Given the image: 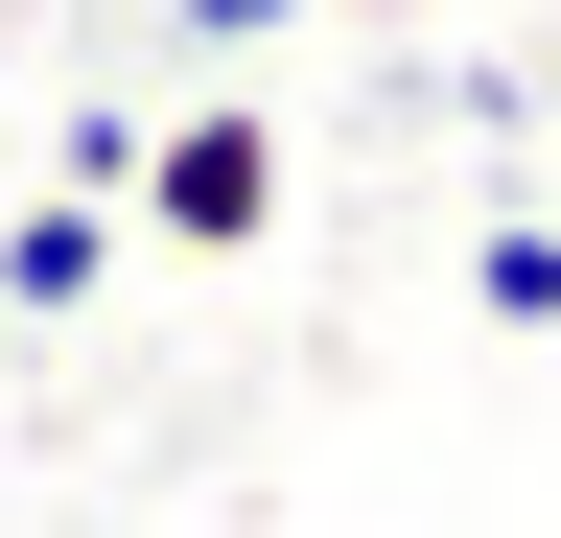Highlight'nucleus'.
<instances>
[{"label": "nucleus", "instance_id": "obj_1", "mask_svg": "<svg viewBox=\"0 0 561 538\" xmlns=\"http://www.w3.org/2000/svg\"><path fill=\"white\" fill-rule=\"evenodd\" d=\"M140 234H187V257H257L280 234V94H210L140 141Z\"/></svg>", "mask_w": 561, "mask_h": 538}, {"label": "nucleus", "instance_id": "obj_2", "mask_svg": "<svg viewBox=\"0 0 561 538\" xmlns=\"http://www.w3.org/2000/svg\"><path fill=\"white\" fill-rule=\"evenodd\" d=\"M94 257H117V187H24V211H0V305H24V328H70V305H94Z\"/></svg>", "mask_w": 561, "mask_h": 538}, {"label": "nucleus", "instance_id": "obj_3", "mask_svg": "<svg viewBox=\"0 0 561 538\" xmlns=\"http://www.w3.org/2000/svg\"><path fill=\"white\" fill-rule=\"evenodd\" d=\"M468 305H491V328H561V234L491 211V234H468Z\"/></svg>", "mask_w": 561, "mask_h": 538}, {"label": "nucleus", "instance_id": "obj_4", "mask_svg": "<svg viewBox=\"0 0 561 538\" xmlns=\"http://www.w3.org/2000/svg\"><path fill=\"white\" fill-rule=\"evenodd\" d=\"M164 24L210 47V71H234V47H280V24H305V0H164Z\"/></svg>", "mask_w": 561, "mask_h": 538}, {"label": "nucleus", "instance_id": "obj_5", "mask_svg": "<svg viewBox=\"0 0 561 538\" xmlns=\"http://www.w3.org/2000/svg\"><path fill=\"white\" fill-rule=\"evenodd\" d=\"M0 352H24V305H0Z\"/></svg>", "mask_w": 561, "mask_h": 538}]
</instances>
